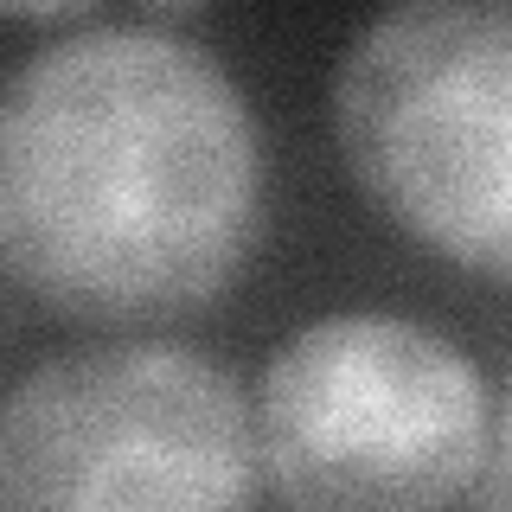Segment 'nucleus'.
<instances>
[{"instance_id": "obj_2", "label": "nucleus", "mask_w": 512, "mask_h": 512, "mask_svg": "<svg viewBox=\"0 0 512 512\" xmlns=\"http://www.w3.org/2000/svg\"><path fill=\"white\" fill-rule=\"evenodd\" d=\"M256 474L282 506H506V404L468 352L397 314H327L269 359Z\"/></svg>"}, {"instance_id": "obj_6", "label": "nucleus", "mask_w": 512, "mask_h": 512, "mask_svg": "<svg viewBox=\"0 0 512 512\" xmlns=\"http://www.w3.org/2000/svg\"><path fill=\"white\" fill-rule=\"evenodd\" d=\"M154 7H173V13H180V7H199V0H154Z\"/></svg>"}, {"instance_id": "obj_4", "label": "nucleus", "mask_w": 512, "mask_h": 512, "mask_svg": "<svg viewBox=\"0 0 512 512\" xmlns=\"http://www.w3.org/2000/svg\"><path fill=\"white\" fill-rule=\"evenodd\" d=\"M256 423L244 384L173 340L45 359L0 404V506L148 512L244 506Z\"/></svg>"}, {"instance_id": "obj_1", "label": "nucleus", "mask_w": 512, "mask_h": 512, "mask_svg": "<svg viewBox=\"0 0 512 512\" xmlns=\"http://www.w3.org/2000/svg\"><path fill=\"white\" fill-rule=\"evenodd\" d=\"M263 237V135L212 52L148 26L45 45L0 84V269L84 327L212 308Z\"/></svg>"}, {"instance_id": "obj_5", "label": "nucleus", "mask_w": 512, "mask_h": 512, "mask_svg": "<svg viewBox=\"0 0 512 512\" xmlns=\"http://www.w3.org/2000/svg\"><path fill=\"white\" fill-rule=\"evenodd\" d=\"M90 0H0V20H71Z\"/></svg>"}, {"instance_id": "obj_3", "label": "nucleus", "mask_w": 512, "mask_h": 512, "mask_svg": "<svg viewBox=\"0 0 512 512\" xmlns=\"http://www.w3.org/2000/svg\"><path fill=\"white\" fill-rule=\"evenodd\" d=\"M333 135L404 237L512 276V0H391L340 64Z\"/></svg>"}]
</instances>
